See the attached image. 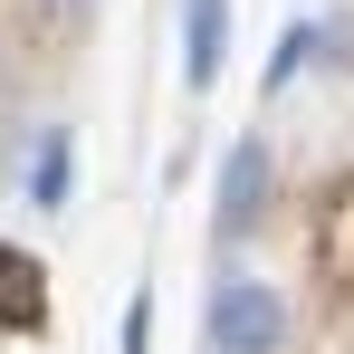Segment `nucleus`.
<instances>
[{"mask_svg":"<svg viewBox=\"0 0 354 354\" xmlns=\"http://www.w3.org/2000/svg\"><path fill=\"white\" fill-rule=\"evenodd\" d=\"M67 144H77V134H39V163H29V201H39V211L67 201Z\"/></svg>","mask_w":354,"mask_h":354,"instance_id":"5","label":"nucleus"},{"mask_svg":"<svg viewBox=\"0 0 354 354\" xmlns=\"http://www.w3.org/2000/svg\"><path fill=\"white\" fill-rule=\"evenodd\" d=\"M306 58H326V19H288V29H278V58L259 67V86H268V96H288Z\"/></svg>","mask_w":354,"mask_h":354,"instance_id":"4","label":"nucleus"},{"mask_svg":"<svg viewBox=\"0 0 354 354\" xmlns=\"http://www.w3.org/2000/svg\"><path fill=\"white\" fill-rule=\"evenodd\" d=\"M144 335H153V297H134V306H124V354H144Z\"/></svg>","mask_w":354,"mask_h":354,"instance_id":"7","label":"nucleus"},{"mask_svg":"<svg viewBox=\"0 0 354 354\" xmlns=\"http://www.w3.org/2000/svg\"><path fill=\"white\" fill-rule=\"evenodd\" d=\"M48 10H86V0H48Z\"/></svg>","mask_w":354,"mask_h":354,"instance_id":"8","label":"nucleus"},{"mask_svg":"<svg viewBox=\"0 0 354 354\" xmlns=\"http://www.w3.org/2000/svg\"><path fill=\"white\" fill-rule=\"evenodd\" d=\"M0 316L10 326H39V297H29V259L19 249H0Z\"/></svg>","mask_w":354,"mask_h":354,"instance_id":"6","label":"nucleus"},{"mask_svg":"<svg viewBox=\"0 0 354 354\" xmlns=\"http://www.w3.org/2000/svg\"><path fill=\"white\" fill-rule=\"evenodd\" d=\"M230 67V0H182V86L211 96Z\"/></svg>","mask_w":354,"mask_h":354,"instance_id":"3","label":"nucleus"},{"mask_svg":"<svg viewBox=\"0 0 354 354\" xmlns=\"http://www.w3.org/2000/svg\"><path fill=\"white\" fill-rule=\"evenodd\" d=\"M268 182H278L268 134H239L230 163H221V239H239V230H259V221H268Z\"/></svg>","mask_w":354,"mask_h":354,"instance_id":"2","label":"nucleus"},{"mask_svg":"<svg viewBox=\"0 0 354 354\" xmlns=\"http://www.w3.org/2000/svg\"><path fill=\"white\" fill-rule=\"evenodd\" d=\"M278 345H288V297L249 268H230L211 288V354H278Z\"/></svg>","mask_w":354,"mask_h":354,"instance_id":"1","label":"nucleus"}]
</instances>
